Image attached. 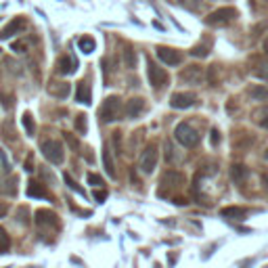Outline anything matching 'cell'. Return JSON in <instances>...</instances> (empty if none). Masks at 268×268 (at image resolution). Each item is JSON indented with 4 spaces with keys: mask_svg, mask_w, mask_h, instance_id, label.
Returning a JSON list of instances; mask_svg holds the SVG:
<instances>
[{
    "mask_svg": "<svg viewBox=\"0 0 268 268\" xmlns=\"http://www.w3.org/2000/svg\"><path fill=\"white\" fill-rule=\"evenodd\" d=\"M124 111V105H122V98L119 96H109L105 98V103L101 105V119L103 122H115V119H119V115H122Z\"/></svg>",
    "mask_w": 268,
    "mask_h": 268,
    "instance_id": "1",
    "label": "cell"
},
{
    "mask_svg": "<svg viewBox=\"0 0 268 268\" xmlns=\"http://www.w3.org/2000/svg\"><path fill=\"white\" fill-rule=\"evenodd\" d=\"M237 15H239L237 9H232V6H222V9H216L214 13H210L206 21L214 27H220V25H229L230 21H235Z\"/></svg>",
    "mask_w": 268,
    "mask_h": 268,
    "instance_id": "2",
    "label": "cell"
},
{
    "mask_svg": "<svg viewBox=\"0 0 268 268\" xmlns=\"http://www.w3.org/2000/svg\"><path fill=\"white\" fill-rule=\"evenodd\" d=\"M174 136H176V140H178L180 145H185V147H195L197 143H199V134H197V130L193 128L191 124H187V122L176 126Z\"/></svg>",
    "mask_w": 268,
    "mask_h": 268,
    "instance_id": "3",
    "label": "cell"
},
{
    "mask_svg": "<svg viewBox=\"0 0 268 268\" xmlns=\"http://www.w3.org/2000/svg\"><path fill=\"white\" fill-rule=\"evenodd\" d=\"M42 149V155L51 161V164L59 166L63 164V159H65V153H63V145L59 143V140H44V143L40 145Z\"/></svg>",
    "mask_w": 268,
    "mask_h": 268,
    "instance_id": "4",
    "label": "cell"
},
{
    "mask_svg": "<svg viewBox=\"0 0 268 268\" xmlns=\"http://www.w3.org/2000/svg\"><path fill=\"white\" fill-rule=\"evenodd\" d=\"M155 166H157V147L151 143V145L145 147L143 153H140V170L145 174H153Z\"/></svg>",
    "mask_w": 268,
    "mask_h": 268,
    "instance_id": "5",
    "label": "cell"
},
{
    "mask_svg": "<svg viewBox=\"0 0 268 268\" xmlns=\"http://www.w3.org/2000/svg\"><path fill=\"white\" fill-rule=\"evenodd\" d=\"M157 59L161 63H166V65H180L182 55L170 46H157Z\"/></svg>",
    "mask_w": 268,
    "mask_h": 268,
    "instance_id": "6",
    "label": "cell"
},
{
    "mask_svg": "<svg viewBox=\"0 0 268 268\" xmlns=\"http://www.w3.org/2000/svg\"><path fill=\"white\" fill-rule=\"evenodd\" d=\"M25 25H27V21H25L23 17H15V19H13L9 25H4L2 30H0V40L13 38V36H15V34L23 32V30H25Z\"/></svg>",
    "mask_w": 268,
    "mask_h": 268,
    "instance_id": "7",
    "label": "cell"
},
{
    "mask_svg": "<svg viewBox=\"0 0 268 268\" xmlns=\"http://www.w3.org/2000/svg\"><path fill=\"white\" fill-rule=\"evenodd\" d=\"M149 82L153 88H161L168 84V74L166 69H161L159 65H155V63H149Z\"/></svg>",
    "mask_w": 268,
    "mask_h": 268,
    "instance_id": "8",
    "label": "cell"
},
{
    "mask_svg": "<svg viewBox=\"0 0 268 268\" xmlns=\"http://www.w3.org/2000/svg\"><path fill=\"white\" fill-rule=\"evenodd\" d=\"M195 95L191 93H174L172 98H170V105L174 109H189V107H193L195 105Z\"/></svg>",
    "mask_w": 268,
    "mask_h": 268,
    "instance_id": "9",
    "label": "cell"
},
{
    "mask_svg": "<svg viewBox=\"0 0 268 268\" xmlns=\"http://www.w3.org/2000/svg\"><path fill=\"white\" fill-rule=\"evenodd\" d=\"M182 185H185V176H182V172H166L164 178H161V187L166 189H180ZM164 191H161V195H164Z\"/></svg>",
    "mask_w": 268,
    "mask_h": 268,
    "instance_id": "10",
    "label": "cell"
},
{
    "mask_svg": "<svg viewBox=\"0 0 268 268\" xmlns=\"http://www.w3.org/2000/svg\"><path fill=\"white\" fill-rule=\"evenodd\" d=\"M180 80L187 82V84H201L203 80V69L199 65H191V67H185L180 72Z\"/></svg>",
    "mask_w": 268,
    "mask_h": 268,
    "instance_id": "11",
    "label": "cell"
},
{
    "mask_svg": "<svg viewBox=\"0 0 268 268\" xmlns=\"http://www.w3.org/2000/svg\"><path fill=\"white\" fill-rule=\"evenodd\" d=\"M36 224L38 227H57V214L51 210H38L36 211Z\"/></svg>",
    "mask_w": 268,
    "mask_h": 268,
    "instance_id": "12",
    "label": "cell"
},
{
    "mask_svg": "<svg viewBox=\"0 0 268 268\" xmlns=\"http://www.w3.org/2000/svg\"><path fill=\"white\" fill-rule=\"evenodd\" d=\"M143 109H145V98H140V96H134V98H130L128 103H126V115H128L130 119H134V117H138L140 114H143Z\"/></svg>",
    "mask_w": 268,
    "mask_h": 268,
    "instance_id": "13",
    "label": "cell"
},
{
    "mask_svg": "<svg viewBox=\"0 0 268 268\" xmlns=\"http://www.w3.org/2000/svg\"><path fill=\"white\" fill-rule=\"evenodd\" d=\"M220 216L222 218H230V220H243L248 216V210L245 208H237V206H229V208H222L220 210Z\"/></svg>",
    "mask_w": 268,
    "mask_h": 268,
    "instance_id": "14",
    "label": "cell"
},
{
    "mask_svg": "<svg viewBox=\"0 0 268 268\" xmlns=\"http://www.w3.org/2000/svg\"><path fill=\"white\" fill-rule=\"evenodd\" d=\"M57 69H59V74H63V76L76 74V69H77V59H74V57H61V61L57 63Z\"/></svg>",
    "mask_w": 268,
    "mask_h": 268,
    "instance_id": "15",
    "label": "cell"
},
{
    "mask_svg": "<svg viewBox=\"0 0 268 268\" xmlns=\"http://www.w3.org/2000/svg\"><path fill=\"white\" fill-rule=\"evenodd\" d=\"M48 93H51L53 96L65 98L69 95V84H65V82H53V84H48Z\"/></svg>",
    "mask_w": 268,
    "mask_h": 268,
    "instance_id": "16",
    "label": "cell"
},
{
    "mask_svg": "<svg viewBox=\"0 0 268 268\" xmlns=\"http://www.w3.org/2000/svg\"><path fill=\"white\" fill-rule=\"evenodd\" d=\"M248 174H249V170L245 168L243 164H232V168H230V178L235 180V182H243L245 178H248Z\"/></svg>",
    "mask_w": 268,
    "mask_h": 268,
    "instance_id": "17",
    "label": "cell"
},
{
    "mask_svg": "<svg viewBox=\"0 0 268 268\" xmlns=\"http://www.w3.org/2000/svg\"><path fill=\"white\" fill-rule=\"evenodd\" d=\"M76 101H80V103H84V105H88V103H90V88H88V84H86V82H80V84H77Z\"/></svg>",
    "mask_w": 268,
    "mask_h": 268,
    "instance_id": "18",
    "label": "cell"
},
{
    "mask_svg": "<svg viewBox=\"0 0 268 268\" xmlns=\"http://www.w3.org/2000/svg\"><path fill=\"white\" fill-rule=\"evenodd\" d=\"M27 195H30V197H48L46 189L42 187L40 182H36V180L27 182Z\"/></svg>",
    "mask_w": 268,
    "mask_h": 268,
    "instance_id": "19",
    "label": "cell"
},
{
    "mask_svg": "<svg viewBox=\"0 0 268 268\" xmlns=\"http://www.w3.org/2000/svg\"><path fill=\"white\" fill-rule=\"evenodd\" d=\"M253 119H256V124L260 126V128H266L268 130V105L260 107L256 114H253Z\"/></svg>",
    "mask_w": 268,
    "mask_h": 268,
    "instance_id": "20",
    "label": "cell"
},
{
    "mask_svg": "<svg viewBox=\"0 0 268 268\" xmlns=\"http://www.w3.org/2000/svg\"><path fill=\"white\" fill-rule=\"evenodd\" d=\"M249 96L253 101H268V88L262 86V84H258V86L249 88Z\"/></svg>",
    "mask_w": 268,
    "mask_h": 268,
    "instance_id": "21",
    "label": "cell"
},
{
    "mask_svg": "<svg viewBox=\"0 0 268 268\" xmlns=\"http://www.w3.org/2000/svg\"><path fill=\"white\" fill-rule=\"evenodd\" d=\"M77 46H80V51L82 53H93L95 51V40L90 38V36H82L80 40H77Z\"/></svg>",
    "mask_w": 268,
    "mask_h": 268,
    "instance_id": "22",
    "label": "cell"
},
{
    "mask_svg": "<svg viewBox=\"0 0 268 268\" xmlns=\"http://www.w3.org/2000/svg\"><path fill=\"white\" fill-rule=\"evenodd\" d=\"M103 161H105V170L109 172L111 178H115V168H114V159H111V155H109V147L103 153Z\"/></svg>",
    "mask_w": 268,
    "mask_h": 268,
    "instance_id": "23",
    "label": "cell"
},
{
    "mask_svg": "<svg viewBox=\"0 0 268 268\" xmlns=\"http://www.w3.org/2000/svg\"><path fill=\"white\" fill-rule=\"evenodd\" d=\"M21 122H23V128H25V132L30 134V136H34V134H36V126H34V119H32L30 114H23V115H21Z\"/></svg>",
    "mask_w": 268,
    "mask_h": 268,
    "instance_id": "24",
    "label": "cell"
},
{
    "mask_svg": "<svg viewBox=\"0 0 268 268\" xmlns=\"http://www.w3.org/2000/svg\"><path fill=\"white\" fill-rule=\"evenodd\" d=\"M0 103H2V107L4 109H13L15 107V96L9 95V93H4V90H0Z\"/></svg>",
    "mask_w": 268,
    "mask_h": 268,
    "instance_id": "25",
    "label": "cell"
},
{
    "mask_svg": "<svg viewBox=\"0 0 268 268\" xmlns=\"http://www.w3.org/2000/svg\"><path fill=\"white\" fill-rule=\"evenodd\" d=\"M2 136H4V140H17V136H15V128H13V122H11V119L2 124Z\"/></svg>",
    "mask_w": 268,
    "mask_h": 268,
    "instance_id": "26",
    "label": "cell"
},
{
    "mask_svg": "<svg viewBox=\"0 0 268 268\" xmlns=\"http://www.w3.org/2000/svg\"><path fill=\"white\" fill-rule=\"evenodd\" d=\"M9 249H11V239L6 235V230L0 227V253H6Z\"/></svg>",
    "mask_w": 268,
    "mask_h": 268,
    "instance_id": "27",
    "label": "cell"
},
{
    "mask_svg": "<svg viewBox=\"0 0 268 268\" xmlns=\"http://www.w3.org/2000/svg\"><path fill=\"white\" fill-rule=\"evenodd\" d=\"M191 55H193V57H199V59L208 57V55H210V44H197V46H193L191 48Z\"/></svg>",
    "mask_w": 268,
    "mask_h": 268,
    "instance_id": "28",
    "label": "cell"
},
{
    "mask_svg": "<svg viewBox=\"0 0 268 268\" xmlns=\"http://www.w3.org/2000/svg\"><path fill=\"white\" fill-rule=\"evenodd\" d=\"M124 61H126V67H136V57H134V51L130 46H126V51H124Z\"/></svg>",
    "mask_w": 268,
    "mask_h": 268,
    "instance_id": "29",
    "label": "cell"
},
{
    "mask_svg": "<svg viewBox=\"0 0 268 268\" xmlns=\"http://www.w3.org/2000/svg\"><path fill=\"white\" fill-rule=\"evenodd\" d=\"M86 128H88V124H86V115H84V114L76 115V130L80 132V134H86Z\"/></svg>",
    "mask_w": 268,
    "mask_h": 268,
    "instance_id": "30",
    "label": "cell"
},
{
    "mask_svg": "<svg viewBox=\"0 0 268 268\" xmlns=\"http://www.w3.org/2000/svg\"><path fill=\"white\" fill-rule=\"evenodd\" d=\"M63 178H65V182L69 185V189H74V191H76V193H80V195H86V193H84V189H82V187H77V182H76V180H74V178H72V176H69L67 172L63 174Z\"/></svg>",
    "mask_w": 268,
    "mask_h": 268,
    "instance_id": "31",
    "label": "cell"
},
{
    "mask_svg": "<svg viewBox=\"0 0 268 268\" xmlns=\"http://www.w3.org/2000/svg\"><path fill=\"white\" fill-rule=\"evenodd\" d=\"M258 67H260V69H256V76H258V77H264V80H268V63H260Z\"/></svg>",
    "mask_w": 268,
    "mask_h": 268,
    "instance_id": "32",
    "label": "cell"
},
{
    "mask_svg": "<svg viewBox=\"0 0 268 268\" xmlns=\"http://www.w3.org/2000/svg\"><path fill=\"white\" fill-rule=\"evenodd\" d=\"M88 182H90L93 187H101V185H103V178H101L98 174H93V172H90V174H88Z\"/></svg>",
    "mask_w": 268,
    "mask_h": 268,
    "instance_id": "33",
    "label": "cell"
},
{
    "mask_svg": "<svg viewBox=\"0 0 268 268\" xmlns=\"http://www.w3.org/2000/svg\"><path fill=\"white\" fill-rule=\"evenodd\" d=\"M114 143H115L117 153H122V132H114Z\"/></svg>",
    "mask_w": 268,
    "mask_h": 268,
    "instance_id": "34",
    "label": "cell"
},
{
    "mask_svg": "<svg viewBox=\"0 0 268 268\" xmlns=\"http://www.w3.org/2000/svg\"><path fill=\"white\" fill-rule=\"evenodd\" d=\"M6 191H9L11 195H15V193H17V176H11V187L6 185Z\"/></svg>",
    "mask_w": 268,
    "mask_h": 268,
    "instance_id": "35",
    "label": "cell"
},
{
    "mask_svg": "<svg viewBox=\"0 0 268 268\" xmlns=\"http://www.w3.org/2000/svg\"><path fill=\"white\" fill-rule=\"evenodd\" d=\"M13 51H15V53H25L27 44H25V42H13Z\"/></svg>",
    "mask_w": 268,
    "mask_h": 268,
    "instance_id": "36",
    "label": "cell"
},
{
    "mask_svg": "<svg viewBox=\"0 0 268 268\" xmlns=\"http://www.w3.org/2000/svg\"><path fill=\"white\" fill-rule=\"evenodd\" d=\"M63 136H65L67 138V143L69 145H72V149H77V147H80V145H77V140L72 136V134H69V132H63Z\"/></svg>",
    "mask_w": 268,
    "mask_h": 268,
    "instance_id": "37",
    "label": "cell"
},
{
    "mask_svg": "<svg viewBox=\"0 0 268 268\" xmlns=\"http://www.w3.org/2000/svg\"><path fill=\"white\" fill-rule=\"evenodd\" d=\"M0 159H2V164H4V170L9 172V170H11V161L6 159V155H4V151H2V149H0Z\"/></svg>",
    "mask_w": 268,
    "mask_h": 268,
    "instance_id": "38",
    "label": "cell"
},
{
    "mask_svg": "<svg viewBox=\"0 0 268 268\" xmlns=\"http://www.w3.org/2000/svg\"><path fill=\"white\" fill-rule=\"evenodd\" d=\"M25 170H27V172H32V170H34V157H32V155H27V161H25Z\"/></svg>",
    "mask_w": 268,
    "mask_h": 268,
    "instance_id": "39",
    "label": "cell"
},
{
    "mask_svg": "<svg viewBox=\"0 0 268 268\" xmlns=\"http://www.w3.org/2000/svg\"><path fill=\"white\" fill-rule=\"evenodd\" d=\"M6 211H9V206H6L4 201H0V218H4V216H6Z\"/></svg>",
    "mask_w": 268,
    "mask_h": 268,
    "instance_id": "40",
    "label": "cell"
},
{
    "mask_svg": "<svg viewBox=\"0 0 268 268\" xmlns=\"http://www.w3.org/2000/svg\"><path fill=\"white\" fill-rule=\"evenodd\" d=\"M211 140H214V145L220 143V134H218V130H211Z\"/></svg>",
    "mask_w": 268,
    "mask_h": 268,
    "instance_id": "41",
    "label": "cell"
},
{
    "mask_svg": "<svg viewBox=\"0 0 268 268\" xmlns=\"http://www.w3.org/2000/svg\"><path fill=\"white\" fill-rule=\"evenodd\" d=\"M95 197H96L98 201H103L105 197H107V193H105V191H96V193H95Z\"/></svg>",
    "mask_w": 268,
    "mask_h": 268,
    "instance_id": "42",
    "label": "cell"
},
{
    "mask_svg": "<svg viewBox=\"0 0 268 268\" xmlns=\"http://www.w3.org/2000/svg\"><path fill=\"white\" fill-rule=\"evenodd\" d=\"M264 53H266V55H268V38H266V40H264Z\"/></svg>",
    "mask_w": 268,
    "mask_h": 268,
    "instance_id": "43",
    "label": "cell"
},
{
    "mask_svg": "<svg viewBox=\"0 0 268 268\" xmlns=\"http://www.w3.org/2000/svg\"><path fill=\"white\" fill-rule=\"evenodd\" d=\"M264 155H266V159H268V149H266V153H264Z\"/></svg>",
    "mask_w": 268,
    "mask_h": 268,
    "instance_id": "44",
    "label": "cell"
}]
</instances>
